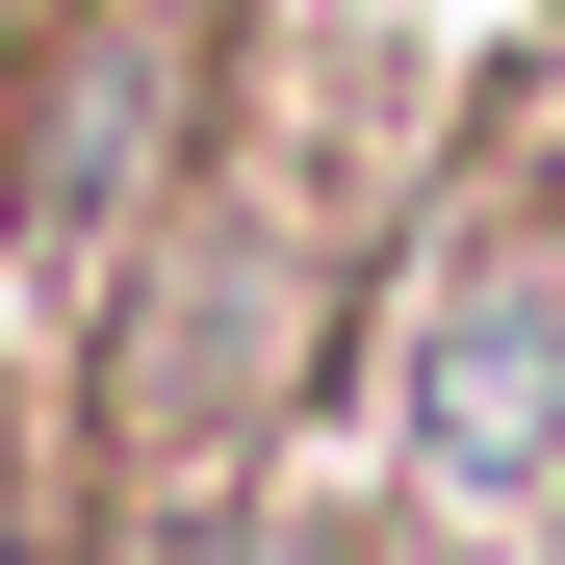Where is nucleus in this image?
<instances>
[{
	"instance_id": "f257e3e1",
	"label": "nucleus",
	"mask_w": 565,
	"mask_h": 565,
	"mask_svg": "<svg viewBox=\"0 0 565 565\" xmlns=\"http://www.w3.org/2000/svg\"><path fill=\"white\" fill-rule=\"evenodd\" d=\"M437 462H540V334H462L437 360Z\"/></svg>"
}]
</instances>
